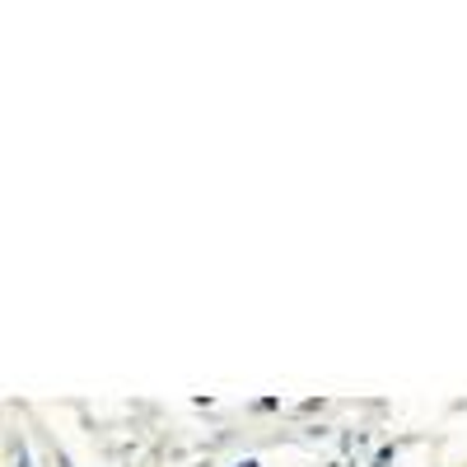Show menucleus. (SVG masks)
Masks as SVG:
<instances>
[{"mask_svg": "<svg viewBox=\"0 0 467 467\" xmlns=\"http://www.w3.org/2000/svg\"><path fill=\"white\" fill-rule=\"evenodd\" d=\"M393 462V449H379V458H374V467H388Z\"/></svg>", "mask_w": 467, "mask_h": 467, "instance_id": "f257e3e1", "label": "nucleus"}, {"mask_svg": "<svg viewBox=\"0 0 467 467\" xmlns=\"http://www.w3.org/2000/svg\"><path fill=\"white\" fill-rule=\"evenodd\" d=\"M15 467H28V453H24V444L15 449Z\"/></svg>", "mask_w": 467, "mask_h": 467, "instance_id": "f03ea898", "label": "nucleus"}, {"mask_svg": "<svg viewBox=\"0 0 467 467\" xmlns=\"http://www.w3.org/2000/svg\"><path fill=\"white\" fill-rule=\"evenodd\" d=\"M234 467H257V462H253V458H244V462H234Z\"/></svg>", "mask_w": 467, "mask_h": 467, "instance_id": "7ed1b4c3", "label": "nucleus"}]
</instances>
